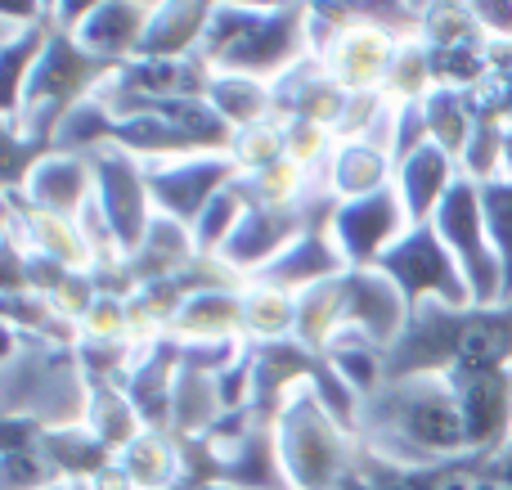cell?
Segmentation results:
<instances>
[{
  "instance_id": "1",
  "label": "cell",
  "mask_w": 512,
  "mask_h": 490,
  "mask_svg": "<svg viewBox=\"0 0 512 490\" xmlns=\"http://www.w3.org/2000/svg\"><path fill=\"white\" fill-rule=\"evenodd\" d=\"M355 437L369 455L409 468H432L468 455V428L450 378H387L360 401Z\"/></svg>"
},
{
  "instance_id": "2",
  "label": "cell",
  "mask_w": 512,
  "mask_h": 490,
  "mask_svg": "<svg viewBox=\"0 0 512 490\" xmlns=\"http://www.w3.org/2000/svg\"><path fill=\"white\" fill-rule=\"evenodd\" d=\"M468 369H512V302L418 306L387 351V378H450Z\"/></svg>"
},
{
  "instance_id": "3",
  "label": "cell",
  "mask_w": 512,
  "mask_h": 490,
  "mask_svg": "<svg viewBox=\"0 0 512 490\" xmlns=\"http://www.w3.org/2000/svg\"><path fill=\"white\" fill-rule=\"evenodd\" d=\"M90 414V378L77 347H54L5 329L0 419H27L45 432L81 428Z\"/></svg>"
},
{
  "instance_id": "4",
  "label": "cell",
  "mask_w": 512,
  "mask_h": 490,
  "mask_svg": "<svg viewBox=\"0 0 512 490\" xmlns=\"http://www.w3.org/2000/svg\"><path fill=\"white\" fill-rule=\"evenodd\" d=\"M306 18L310 5H216L203 41V63L212 72L274 86L301 59H310Z\"/></svg>"
},
{
  "instance_id": "5",
  "label": "cell",
  "mask_w": 512,
  "mask_h": 490,
  "mask_svg": "<svg viewBox=\"0 0 512 490\" xmlns=\"http://www.w3.org/2000/svg\"><path fill=\"white\" fill-rule=\"evenodd\" d=\"M274 432L292 490H342L360 473V437L319 401L315 387H301L283 405Z\"/></svg>"
},
{
  "instance_id": "6",
  "label": "cell",
  "mask_w": 512,
  "mask_h": 490,
  "mask_svg": "<svg viewBox=\"0 0 512 490\" xmlns=\"http://www.w3.org/2000/svg\"><path fill=\"white\" fill-rule=\"evenodd\" d=\"M113 72L117 68H108L104 59H95L72 32L54 27L50 41H45V50H41V59H36L32 81H27L23 108H18L14 117H0V122L23 126V131L54 140V131H59L63 117H68L72 108H81L86 99L104 95V86L113 81Z\"/></svg>"
},
{
  "instance_id": "7",
  "label": "cell",
  "mask_w": 512,
  "mask_h": 490,
  "mask_svg": "<svg viewBox=\"0 0 512 490\" xmlns=\"http://www.w3.org/2000/svg\"><path fill=\"white\" fill-rule=\"evenodd\" d=\"M432 230L445 239V248L454 252L463 279L472 288L477 306H499L504 302V261H499L495 243H490L486 207H481V185L463 176L454 185V194L445 198V207L436 212Z\"/></svg>"
},
{
  "instance_id": "8",
  "label": "cell",
  "mask_w": 512,
  "mask_h": 490,
  "mask_svg": "<svg viewBox=\"0 0 512 490\" xmlns=\"http://www.w3.org/2000/svg\"><path fill=\"white\" fill-rule=\"evenodd\" d=\"M378 270L400 288L409 311H418V306H477L459 261H454V252L445 248V239L432 225H414L382 257Z\"/></svg>"
},
{
  "instance_id": "9",
  "label": "cell",
  "mask_w": 512,
  "mask_h": 490,
  "mask_svg": "<svg viewBox=\"0 0 512 490\" xmlns=\"http://www.w3.org/2000/svg\"><path fill=\"white\" fill-rule=\"evenodd\" d=\"M90 162H95V212L117 234L122 252H135L149 225L158 221V207L149 194V167L126 149H104Z\"/></svg>"
},
{
  "instance_id": "10",
  "label": "cell",
  "mask_w": 512,
  "mask_h": 490,
  "mask_svg": "<svg viewBox=\"0 0 512 490\" xmlns=\"http://www.w3.org/2000/svg\"><path fill=\"white\" fill-rule=\"evenodd\" d=\"M328 230H333L346 266L351 270H378L382 257L414 230V221H409L396 185H391V189H382V194L355 198V203H337Z\"/></svg>"
},
{
  "instance_id": "11",
  "label": "cell",
  "mask_w": 512,
  "mask_h": 490,
  "mask_svg": "<svg viewBox=\"0 0 512 490\" xmlns=\"http://www.w3.org/2000/svg\"><path fill=\"white\" fill-rule=\"evenodd\" d=\"M149 167V162H144ZM239 180V167L230 162V153H198V158H176V162H153L149 167V194L158 216L189 225L212 207L216 194Z\"/></svg>"
},
{
  "instance_id": "12",
  "label": "cell",
  "mask_w": 512,
  "mask_h": 490,
  "mask_svg": "<svg viewBox=\"0 0 512 490\" xmlns=\"http://www.w3.org/2000/svg\"><path fill=\"white\" fill-rule=\"evenodd\" d=\"M400 59V41L382 32L360 5H351V23L342 27L324 54V68L346 95H382L391 81V68Z\"/></svg>"
},
{
  "instance_id": "13",
  "label": "cell",
  "mask_w": 512,
  "mask_h": 490,
  "mask_svg": "<svg viewBox=\"0 0 512 490\" xmlns=\"http://www.w3.org/2000/svg\"><path fill=\"white\" fill-rule=\"evenodd\" d=\"M454 401H459L463 428H468V455L490 459L512 437V369H468L450 374Z\"/></svg>"
},
{
  "instance_id": "14",
  "label": "cell",
  "mask_w": 512,
  "mask_h": 490,
  "mask_svg": "<svg viewBox=\"0 0 512 490\" xmlns=\"http://www.w3.org/2000/svg\"><path fill=\"white\" fill-rule=\"evenodd\" d=\"M342 297H346V329L364 333L382 351L396 347V338L405 333L409 315H414L409 302L400 297V288L382 270H346Z\"/></svg>"
},
{
  "instance_id": "15",
  "label": "cell",
  "mask_w": 512,
  "mask_h": 490,
  "mask_svg": "<svg viewBox=\"0 0 512 490\" xmlns=\"http://www.w3.org/2000/svg\"><path fill=\"white\" fill-rule=\"evenodd\" d=\"M149 18H153L149 0H90L86 18H81V27L72 36L95 59H104L108 68H126V63L140 59Z\"/></svg>"
},
{
  "instance_id": "16",
  "label": "cell",
  "mask_w": 512,
  "mask_h": 490,
  "mask_svg": "<svg viewBox=\"0 0 512 490\" xmlns=\"http://www.w3.org/2000/svg\"><path fill=\"white\" fill-rule=\"evenodd\" d=\"M18 194H23L27 207H36V212L81 221V216L90 212V203H95V162L81 158V153L54 149L50 158L36 162Z\"/></svg>"
},
{
  "instance_id": "17",
  "label": "cell",
  "mask_w": 512,
  "mask_h": 490,
  "mask_svg": "<svg viewBox=\"0 0 512 490\" xmlns=\"http://www.w3.org/2000/svg\"><path fill=\"white\" fill-rule=\"evenodd\" d=\"M346 104H351V95L328 77L324 59H315V54L301 59L288 77L274 81V117H283V122H319L337 131Z\"/></svg>"
},
{
  "instance_id": "18",
  "label": "cell",
  "mask_w": 512,
  "mask_h": 490,
  "mask_svg": "<svg viewBox=\"0 0 512 490\" xmlns=\"http://www.w3.org/2000/svg\"><path fill=\"white\" fill-rule=\"evenodd\" d=\"M346 270H351V266H346V257H342V248H337L333 230H328V221H319V225H306V230L292 239V248L283 252V257L274 261L265 275H256V279H265V284H274V288H283V293L301 297V293H310V288L328 284V279H342Z\"/></svg>"
},
{
  "instance_id": "19",
  "label": "cell",
  "mask_w": 512,
  "mask_h": 490,
  "mask_svg": "<svg viewBox=\"0 0 512 490\" xmlns=\"http://www.w3.org/2000/svg\"><path fill=\"white\" fill-rule=\"evenodd\" d=\"M176 378H180V342L162 338L153 347H140L126 378V396H131L135 414L144 428L171 432V405H176Z\"/></svg>"
},
{
  "instance_id": "20",
  "label": "cell",
  "mask_w": 512,
  "mask_h": 490,
  "mask_svg": "<svg viewBox=\"0 0 512 490\" xmlns=\"http://www.w3.org/2000/svg\"><path fill=\"white\" fill-rule=\"evenodd\" d=\"M459 180H463L459 158H450V153L436 149V144H427V149H418L414 158L400 162L396 167V194H400V203H405L409 221L432 225L436 212L445 207V198L454 194Z\"/></svg>"
},
{
  "instance_id": "21",
  "label": "cell",
  "mask_w": 512,
  "mask_h": 490,
  "mask_svg": "<svg viewBox=\"0 0 512 490\" xmlns=\"http://www.w3.org/2000/svg\"><path fill=\"white\" fill-rule=\"evenodd\" d=\"M324 185L337 203L382 194V189L396 185V158L378 140H337L333 158L324 167Z\"/></svg>"
},
{
  "instance_id": "22",
  "label": "cell",
  "mask_w": 512,
  "mask_h": 490,
  "mask_svg": "<svg viewBox=\"0 0 512 490\" xmlns=\"http://www.w3.org/2000/svg\"><path fill=\"white\" fill-rule=\"evenodd\" d=\"M216 5L207 0H153V18L144 32L140 59H198L212 27Z\"/></svg>"
},
{
  "instance_id": "23",
  "label": "cell",
  "mask_w": 512,
  "mask_h": 490,
  "mask_svg": "<svg viewBox=\"0 0 512 490\" xmlns=\"http://www.w3.org/2000/svg\"><path fill=\"white\" fill-rule=\"evenodd\" d=\"M198 257H203V252H198V243H194V230L171 221V216H158L140 248L126 252V279H131V288L167 284V279L185 275Z\"/></svg>"
},
{
  "instance_id": "24",
  "label": "cell",
  "mask_w": 512,
  "mask_h": 490,
  "mask_svg": "<svg viewBox=\"0 0 512 490\" xmlns=\"http://www.w3.org/2000/svg\"><path fill=\"white\" fill-rule=\"evenodd\" d=\"M63 486L50 450H45V428L27 419H0V490H54Z\"/></svg>"
},
{
  "instance_id": "25",
  "label": "cell",
  "mask_w": 512,
  "mask_h": 490,
  "mask_svg": "<svg viewBox=\"0 0 512 490\" xmlns=\"http://www.w3.org/2000/svg\"><path fill=\"white\" fill-rule=\"evenodd\" d=\"M243 288H198L180 306L171 338L189 342V347H198V342H243Z\"/></svg>"
},
{
  "instance_id": "26",
  "label": "cell",
  "mask_w": 512,
  "mask_h": 490,
  "mask_svg": "<svg viewBox=\"0 0 512 490\" xmlns=\"http://www.w3.org/2000/svg\"><path fill=\"white\" fill-rule=\"evenodd\" d=\"M117 468L126 473L131 490H176L185 482V446H180L176 432L144 428L117 455Z\"/></svg>"
},
{
  "instance_id": "27",
  "label": "cell",
  "mask_w": 512,
  "mask_h": 490,
  "mask_svg": "<svg viewBox=\"0 0 512 490\" xmlns=\"http://www.w3.org/2000/svg\"><path fill=\"white\" fill-rule=\"evenodd\" d=\"M225 419H230V414H225L221 374L180 365L176 405H171V432H176L180 441H203V437H212Z\"/></svg>"
},
{
  "instance_id": "28",
  "label": "cell",
  "mask_w": 512,
  "mask_h": 490,
  "mask_svg": "<svg viewBox=\"0 0 512 490\" xmlns=\"http://www.w3.org/2000/svg\"><path fill=\"white\" fill-rule=\"evenodd\" d=\"M297 338V297L283 288L248 279L243 288V342L248 347H274Z\"/></svg>"
},
{
  "instance_id": "29",
  "label": "cell",
  "mask_w": 512,
  "mask_h": 490,
  "mask_svg": "<svg viewBox=\"0 0 512 490\" xmlns=\"http://www.w3.org/2000/svg\"><path fill=\"white\" fill-rule=\"evenodd\" d=\"M45 450H50L54 468H59L63 486H95L108 468L117 464V455L81 423V428H59L45 432Z\"/></svg>"
},
{
  "instance_id": "30",
  "label": "cell",
  "mask_w": 512,
  "mask_h": 490,
  "mask_svg": "<svg viewBox=\"0 0 512 490\" xmlns=\"http://www.w3.org/2000/svg\"><path fill=\"white\" fill-rule=\"evenodd\" d=\"M5 329L23 333V338H36V342H54V347H81L77 320H68V315L41 293H9L5 297Z\"/></svg>"
},
{
  "instance_id": "31",
  "label": "cell",
  "mask_w": 512,
  "mask_h": 490,
  "mask_svg": "<svg viewBox=\"0 0 512 490\" xmlns=\"http://www.w3.org/2000/svg\"><path fill=\"white\" fill-rule=\"evenodd\" d=\"M324 356H328V365H333V374L342 378L360 401L387 383V351H382L378 342H369L364 333H355V329L337 333L333 347H328Z\"/></svg>"
},
{
  "instance_id": "32",
  "label": "cell",
  "mask_w": 512,
  "mask_h": 490,
  "mask_svg": "<svg viewBox=\"0 0 512 490\" xmlns=\"http://www.w3.org/2000/svg\"><path fill=\"white\" fill-rule=\"evenodd\" d=\"M207 104L216 108L230 131H243V126H256L265 117H274V86L252 77H230V72H216L212 90H207Z\"/></svg>"
},
{
  "instance_id": "33",
  "label": "cell",
  "mask_w": 512,
  "mask_h": 490,
  "mask_svg": "<svg viewBox=\"0 0 512 490\" xmlns=\"http://www.w3.org/2000/svg\"><path fill=\"white\" fill-rule=\"evenodd\" d=\"M337 333H346V297L342 279H328V284L297 297V342L324 356Z\"/></svg>"
},
{
  "instance_id": "34",
  "label": "cell",
  "mask_w": 512,
  "mask_h": 490,
  "mask_svg": "<svg viewBox=\"0 0 512 490\" xmlns=\"http://www.w3.org/2000/svg\"><path fill=\"white\" fill-rule=\"evenodd\" d=\"M50 32H54V18L41 27H27V32H0V81H5V113L0 117H14L23 108L27 81H32L36 59H41Z\"/></svg>"
},
{
  "instance_id": "35",
  "label": "cell",
  "mask_w": 512,
  "mask_h": 490,
  "mask_svg": "<svg viewBox=\"0 0 512 490\" xmlns=\"http://www.w3.org/2000/svg\"><path fill=\"white\" fill-rule=\"evenodd\" d=\"M423 113H427V131H432L436 149H445L450 158H463L472 131H477V108H472L468 90L436 86L432 95L423 99Z\"/></svg>"
},
{
  "instance_id": "36",
  "label": "cell",
  "mask_w": 512,
  "mask_h": 490,
  "mask_svg": "<svg viewBox=\"0 0 512 490\" xmlns=\"http://www.w3.org/2000/svg\"><path fill=\"white\" fill-rule=\"evenodd\" d=\"M86 428L104 441L113 455H122L135 437L144 432L140 414H135L131 396L126 387H113V383H90V414H86Z\"/></svg>"
},
{
  "instance_id": "37",
  "label": "cell",
  "mask_w": 512,
  "mask_h": 490,
  "mask_svg": "<svg viewBox=\"0 0 512 490\" xmlns=\"http://www.w3.org/2000/svg\"><path fill=\"white\" fill-rule=\"evenodd\" d=\"M248 212H252V198H248V185H243V176H239L225 194H216L212 207L194 221L198 252H203V257H221V252L230 248V239L239 234V225H243Z\"/></svg>"
},
{
  "instance_id": "38",
  "label": "cell",
  "mask_w": 512,
  "mask_h": 490,
  "mask_svg": "<svg viewBox=\"0 0 512 490\" xmlns=\"http://www.w3.org/2000/svg\"><path fill=\"white\" fill-rule=\"evenodd\" d=\"M288 158V122L283 117H265L256 126H243L230 140V162L239 167V176H256V171L274 167Z\"/></svg>"
},
{
  "instance_id": "39",
  "label": "cell",
  "mask_w": 512,
  "mask_h": 490,
  "mask_svg": "<svg viewBox=\"0 0 512 490\" xmlns=\"http://www.w3.org/2000/svg\"><path fill=\"white\" fill-rule=\"evenodd\" d=\"M315 180L310 171H301L297 162H274V167L256 171V176H243L248 185L252 207H306V198L315 194Z\"/></svg>"
},
{
  "instance_id": "40",
  "label": "cell",
  "mask_w": 512,
  "mask_h": 490,
  "mask_svg": "<svg viewBox=\"0 0 512 490\" xmlns=\"http://www.w3.org/2000/svg\"><path fill=\"white\" fill-rule=\"evenodd\" d=\"M504 135L508 122L495 113H477V131H472L468 149H463L459 167L468 180L477 185H490V180H504Z\"/></svg>"
},
{
  "instance_id": "41",
  "label": "cell",
  "mask_w": 512,
  "mask_h": 490,
  "mask_svg": "<svg viewBox=\"0 0 512 490\" xmlns=\"http://www.w3.org/2000/svg\"><path fill=\"white\" fill-rule=\"evenodd\" d=\"M477 41H486V32H481L472 5H450V0L427 5V18H423L427 50H459V45H477Z\"/></svg>"
},
{
  "instance_id": "42",
  "label": "cell",
  "mask_w": 512,
  "mask_h": 490,
  "mask_svg": "<svg viewBox=\"0 0 512 490\" xmlns=\"http://www.w3.org/2000/svg\"><path fill=\"white\" fill-rule=\"evenodd\" d=\"M432 90H436V68H432L427 45L423 41L400 45V59H396V68H391V81L382 95H387L391 104H423Z\"/></svg>"
},
{
  "instance_id": "43",
  "label": "cell",
  "mask_w": 512,
  "mask_h": 490,
  "mask_svg": "<svg viewBox=\"0 0 512 490\" xmlns=\"http://www.w3.org/2000/svg\"><path fill=\"white\" fill-rule=\"evenodd\" d=\"M81 342H95V347H117V342H131V297L117 293H99L95 306L77 320ZM135 347V342H131Z\"/></svg>"
},
{
  "instance_id": "44",
  "label": "cell",
  "mask_w": 512,
  "mask_h": 490,
  "mask_svg": "<svg viewBox=\"0 0 512 490\" xmlns=\"http://www.w3.org/2000/svg\"><path fill=\"white\" fill-rule=\"evenodd\" d=\"M481 207H486L490 243L504 261V302H512V180H490L481 185Z\"/></svg>"
},
{
  "instance_id": "45",
  "label": "cell",
  "mask_w": 512,
  "mask_h": 490,
  "mask_svg": "<svg viewBox=\"0 0 512 490\" xmlns=\"http://www.w3.org/2000/svg\"><path fill=\"white\" fill-rule=\"evenodd\" d=\"M337 149V131L319 122H288V162H297L310 176H324L328 158Z\"/></svg>"
},
{
  "instance_id": "46",
  "label": "cell",
  "mask_w": 512,
  "mask_h": 490,
  "mask_svg": "<svg viewBox=\"0 0 512 490\" xmlns=\"http://www.w3.org/2000/svg\"><path fill=\"white\" fill-rule=\"evenodd\" d=\"M432 144V131H427V113L423 104H396V117H391V158L396 167L405 158H414L418 149Z\"/></svg>"
},
{
  "instance_id": "47",
  "label": "cell",
  "mask_w": 512,
  "mask_h": 490,
  "mask_svg": "<svg viewBox=\"0 0 512 490\" xmlns=\"http://www.w3.org/2000/svg\"><path fill=\"white\" fill-rule=\"evenodd\" d=\"M472 14H477L490 45H512V0H504V5L499 0H477Z\"/></svg>"
},
{
  "instance_id": "48",
  "label": "cell",
  "mask_w": 512,
  "mask_h": 490,
  "mask_svg": "<svg viewBox=\"0 0 512 490\" xmlns=\"http://www.w3.org/2000/svg\"><path fill=\"white\" fill-rule=\"evenodd\" d=\"M481 477L495 482V486H512V437H508V446L499 450V455L481 459Z\"/></svg>"
},
{
  "instance_id": "49",
  "label": "cell",
  "mask_w": 512,
  "mask_h": 490,
  "mask_svg": "<svg viewBox=\"0 0 512 490\" xmlns=\"http://www.w3.org/2000/svg\"><path fill=\"white\" fill-rule=\"evenodd\" d=\"M504 180H512V126L504 135Z\"/></svg>"
},
{
  "instance_id": "50",
  "label": "cell",
  "mask_w": 512,
  "mask_h": 490,
  "mask_svg": "<svg viewBox=\"0 0 512 490\" xmlns=\"http://www.w3.org/2000/svg\"><path fill=\"white\" fill-rule=\"evenodd\" d=\"M176 490H230V486H212V482H180Z\"/></svg>"
},
{
  "instance_id": "51",
  "label": "cell",
  "mask_w": 512,
  "mask_h": 490,
  "mask_svg": "<svg viewBox=\"0 0 512 490\" xmlns=\"http://www.w3.org/2000/svg\"><path fill=\"white\" fill-rule=\"evenodd\" d=\"M481 490H512V486H495V482H481Z\"/></svg>"
},
{
  "instance_id": "52",
  "label": "cell",
  "mask_w": 512,
  "mask_h": 490,
  "mask_svg": "<svg viewBox=\"0 0 512 490\" xmlns=\"http://www.w3.org/2000/svg\"><path fill=\"white\" fill-rule=\"evenodd\" d=\"M54 490H72V486H54Z\"/></svg>"
}]
</instances>
